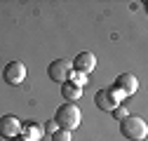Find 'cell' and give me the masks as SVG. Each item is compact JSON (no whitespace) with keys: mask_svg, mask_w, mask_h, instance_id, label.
Here are the masks:
<instances>
[{"mask_svg":"<svg viewBox=\"0 0 148 141\" xmlns=\"http://www.w3.org/2000/svg\"><path fill=\"white\" fill-rule=\"evenodd\" d=\"M82 120V113L78 108V103H64L57 108L54 113V122H57L59 129H66V132H73Z\"/></svg>","mask_w":148,"mask_h":141,"instance_id":"1","label":"cell"},{"mask_svg":"<svg viewBox=\"0 0 148 141\" xmlns=\"http://www.w3.org/2000/svg\"><path fill=\"white\" fill-rule=\"evenodd\" d=\"M120 134L129 141H143L146 134H148V125L139 115H127V118L120 120Z\"/></svg>","mask_w":148,"mask_h":141,"instance_id":"2","label":"cell"},{"mask_svg":"<svg viewBox=\"0 0 148 141\" xmlns=\"http://www.w3.org/2000/svg\"><path fill=\"white\" fill-rule=\"evenodd\" d=\"M125 99V94H120L115 87H108V90H99L94 94V101H97V108L106 111V113H113L115 106H120V101Z\"/></svg>","mask_w":148,"mask_h":141,"instance_id":"3","label":"cell"},{"mask_svg":"<svg viewBox=\"0 0 148 141\" xmlns=\"http://www.w3.org/2000/svg\"><path fill=\"white\" fill-rule=\"evenodd\" d=\"M71 73H73V66H71V61H66V59H54V61L47 66V75H49V80H54V82H66V80L71 78Z\"/></svg>","mask_w":148,"mask_h":141,"instance_id":"4","label":"cell"},{"mask_svg":"<svg viewBox=\"0 0 148 141\" xmlns=\"http://www.w3.org/2000/svg\"><path fill=\"white\" fill-rule=\"evenodd\" d=\"M3 80L7 85H21L26 80V66L21 61H10L3 68Z\"/></svg>","mask_w":148,"mask_h":141,"instance_id":"5","label":"cell"},{"mask_svg":"<svg viewBox=\"0 0 148 141\" xmlns=\"http://www.w3.org/2000/svg\"><path fill=\"white\" fill-rule=\"evenodd\" d=\"M21 134V120L16 115H3L0 118V136L3 139H14Z\"/></svg>","mask_w":148,"mask_h":141,"instance_id":"6","label":"cell"},{"mask_svg":"<svg viewBox=\"0 0 148 141\" xmlns=\"http://www.w3.org/2000/svg\"><path fill=\"white\" fill-rule=\"evenodd\" d=\"M115 90L120 92V94H125V97H132L136 90H139V80L132 75V73H120L118 78H115Z\"/></svg>","mask_w":148,"mask_h":141,"instance_id":"7","label":"cell"},{"mask_svg":"<svg viewBox=\"0 0 148 141\" xmlns=\"http://www.w3.org/2000/svg\"><path fill=\"white\" fill-rule=\"evenodd\" d=\"M73 68H75V73H92V70L97 68V57L92 54V52H80V54L73 59V64H71Z\"/></svg>","mask_w":148,"mask_h":141,"instance_id":"8","label":"cell"},{"mask_svg":"<svg viewBox=\"0 0 148 141\" xmlns=\"http://www.w3.org/2000/svg\"><path fill=\"white\" fill-rule=\"evenodd\" d=\"M61 97L66 99V103H75V101L82 97V90L66 80V82H61Z\"/></svg>","mask_w":148,"mask_h":141,"instance_id":"9","label":"cell"},{"mask_svg":"<svg viewBox=\"0 0 148 141\" xmlns=\"http://www.w3.org/2000/svg\"><path fill=\"white\" fill-rule=\"evenodd\" d=\"M42 136V129L35 125V122H21V139L26 141H38Z\"/></svg>","mask_w":148,"mask_h":141,"instance_id":"10","label":"cell"},{"mask_svg":"<svg viewBox=\"0 0 148 141\" xmlns=\"http://www.w3.org/2000/svg\"><path fill=\"white\" fill-rule=\"evenodd\" d=\"M68 82H73L75 87H80V90H82V87L87 85V75H85V73H75V70H73L71 78H68Z\"/></svg>","mask_w":148,"mask_h":141,"instance_id":"11","label":"cell"},{"mask_svg":"<svg viewBox=\"0 0 148 141\" xmlns=\"http://www.w3.org/2000/svg\"><path fill=\"white\" fill-rule=\"evenodd\" d=\"M52 141H73V136H71V132H66V129H57L52 134Z\"/></svg>","mask_w":148,"mask_h":141,"instance_id":"12","label":"cell"},{"mask_svg":"<svg viewBox=\"0 0 148 141\" xmlns=\"http://www.w3.org/2000/svg\"><path fill=\"white\" fill-rule=\"evenodd\" d=\"M129 113H127V108L125 106H115L113 108V118H118V120H122V118H127Z\"/></svg>","mask_w":148,"mask_h":141,"instance_id":"13","label":"cell"},{"mask_svg":"<svg viewBox=\"0 0 148 141\" xmlns=\"http://www.w3.org/2000/svg\"><path fill=\"white\" fill-rule=\"evenodd\" d=\"M59 127H57V122H54V120H49V122H45V132L47 134H54V132H57Z\"/></svg>","mask_w":148,"mask_h":141,"instance_id":"14","label":"cell"},{"mask_svg":"<svg viewBox=\"0 0 148 141\" xmlns=\"http://www.w3.org/2000/svg\"><path fill=\"white\" fill-rule=\"evenodd\" d=\"M10 141H26V139H21V136H14V139H10Z\"/></svg>","mask_w":148,"mask_h":141,"instance_id":"15","label":"cell"}]
</instances>
